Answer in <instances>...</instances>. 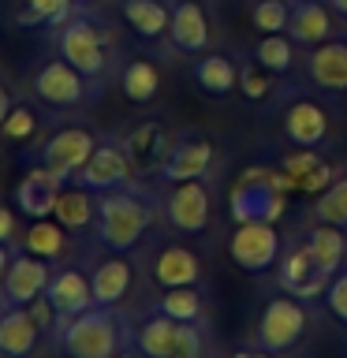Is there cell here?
<instances>
[{
	"label": "cell",
	"mask_w": 347,
	"mask_h": 358,
	"mask_svg": "<svg viewBox=\"0 0 347 358\" xmlns=\"http://www.w3.org/2000/svg\"><path fill=\"white\" fill-rule=\"evenodd\" d=\"M161 217V198L139 183L105 190L97 194V224H94V239L101 243V250L108 254H134L146 243V235L153 231V224Z\"/></svg>",
	"instance_id": "cell-1"
},
{
	"label": "cell",
	"mask_w": 347,
	"mask_h": 358,
	"mask_svg": "<svg viewBox=\"0 0 347 358\" xmlns=\"http://www.w3.org/2000/svg\"><path fill=\"white\" fill-rule=\"evenodd\" d=\"M131 343L134 332L120 306H90L78 317L60 321V332H56V347L67 358H116Z\"/></svg>",
	"instance_id": "cell-2"
},
{
	"label": "cell",
	"mask_w": 347,
	"mask_h": 358,
	"mask_svg": "<svg viewBox=\"0 0 347 358\" xmlns=\"http://www.w3.org/2000/svg\"><path fill=\"white\" fill-rule=\"evenodd\" d=\"M291 190H295V179H291L280 164H254L232 183L228 213H232L235 224H250V220L280 224Z\"/></svg>",
	"instance_id": "cell-3"
},
{
	"label": "cell",
	"mask_w": 347,
	"mask_h": 358,
	"mask_svg": "<svg viewBox=\"0 0 347 358\" xmlns=\"http://www.w3.org/2000/svg\"><path fill=\"white\" fill-rule=\"evenodd\" d=\"M56 56H64L71 67H78L90 83L105 86L112 67V34L105 30V22L97 15H90L86 8L71 11L60 27H56Z\"/></svg>",
	"instance_id": "cell-4"
},
{
	"label": "cell",
	"mask_w": 347,
	"mask_h": 358,
	"mask_svg": "<svg viewBox=\"0 0 347 358\" xmlns=\"http://www.w3.org/2000/svg\"><path fill=\"white\" fill-rule=\"evenodd\" d=\"M131 332H134V347L146 358H209L206 324H187L161 310H150L146 317L131 324Z\"/></svg>",
	"instance_id": "cell-5"
},
{
	"label": "cell",
	"mask_w": 347,
	"mask_h": 358,
	"mask_svg": "<svg viewBox=\"0 0 347 358\" xmlns=\"http://www.w3.org/2000/svg\"><path fill=\"white\" fill-rule=\"evenodd\" d=\"M30 90L41 105H49L56 112H75V108H90L94 101H101V90L105 86L90 83V78L78 71V67L67 64L64 56H52V60H45L38 71H34Z\"/></svg>",
	"instance_id": "cell-6"
},
{
	"label": "cell",
	"mask_w": 347,
	"mask_h": 358,
	"mask_svg": "<svg viewBox=\"0 0 347 358\" xmlns=\"http://www.w3.org/2000/svg\"><path fill=\"white\" fill-rule=\"evenodd\" d=\"M310 321H313L310 302H302L295 295H288V291H280V295H273L262 306V313H257V321H254V343L269 347V351L288 355V351H295L299 340L306 336Z\"/></svg>",
	"instance_id": "cell-7"
},
{
	"label": "cell",
	"mask_w": 347,
	"mask_h": 358,
	"mask_svg": "<svg viewBox=\"0 0 347 358\" xmlns=\"http://www.w3.org/2000/svg\"><path fill=\"white\" fill-rule=\"evenodd\" d=\"M161 217L176 235H206L213 220V187L206 179L161 183Z\"/></svg>",
	"instance_id": "cell-8"
},
{
	"label": "cell",
	"mask_w": 347,
	"mask_h": 358,
	"mask_svg": "<svg viewBox=\"0 0 347 358\" xmlns=\"http://www.w3.org/2000/svg\"><path fill=\"white\" fill-rule=\"evenodd\" d=\"M228 254L243 276H269V273H276V262L284 254V235L269 220L235 224V231L228 239Z\"/></svg>",
	"instance_id": "cell-9"
},
{
	"label": "cell",
	"mask_w": 347,
	"mask_h": 358,
	"mask_svg": "<svg viewBox=\"0 0 347 358\" xmlns=\"http://www.w3.org/2000/svg\"><path fill=\"white\" fill-rule=\"evenodd\" d=\"M329 273L318 265V257H313V250L306 246V239H291L284 243V254H280L276 262V287L288 291V295H295L302 302H318L325 299V287H329Z\"/></svg>",
	"instance_id": "cell-10"
},
{
	"label": "cell",
	"mask_w": 347,
	"mask_h": 358,
	"mask_svg": "<svg viewBox=\"0 0 347 358\" xmlns=\"http://www.w3.org/2000/svg\"><path fill=\"white\" fill-rule=\"evenodd\" d=\"M97 134L90 131V127H56L49 138L41 142V150H34L30 153V164H45L49 172H56L60 179H67L71 183L75 172L90 161V153L97 150Z\"/></svg>",
	"instance_id": "cell-11"
},
{
	"label": "cell",
	"mask_w": 347,
	"mask_h": 358,
	"mask_svg": "<svg viewBox=\"0 0 347 358\" xmlns=\"http://www.w3.org/2000/svg\"><path fill=\"white\" fill-rule=\"evenodd\" d=\"M71 183H83L86 190H94V194H105V190H120V187L139 183L131 157L120 145V134H105V138L97 142V150L90 153V161L75 172Z\"/></svg>",
	"instance_id": "cell-12"
},
{
	"label": "cell",
	"mask_w": 347,
	"mask_h": 358,
	"mask_svg": "<svg viewBox=\"0 0 347 358\" xmlns=\"http://www.w3.org/2000/svg\"><path fill=\"white\" fill-rule=\"evenodd\" d=\"M120 145L131 157L134 176L157 179L161 164L168 161V153H172L176 138H172V131L164 127V120H139V123H131L127 131H120Z\"/></svg>",
	"instance_id": "cell-13"
},
{
	"label": "cell",
	"mask_w": 347,
	"mask_h": 358,
	"mask_svg": "<svg viewBox=\"0 0 347 358\" xmlns=\"http://www.w3.org/2000/svg\"><path fill=\"white\" fill-rule=\"evenodd\" d=\"M49 276H52L49 262L19 246L15 257H11V265H8V273H4V280H0V306H30L38 295H45Z\"/></svg>",
	"instance_id": "cell-14"
},
{
	"label": "cell",
	"mask_w": 347,
	"mask_h": 358,
	"mask_svg": "<svg viewBox=\"0 0 347 358\" xmlns=\"http://www.w3.org/2000/svg\"><path fill=\"white\" fill-rule=\"evenodd\" d=\"M217 168V145L206 134H179L168 161L157 172V183H183V179H209Z\"/></svg>",
	"instance_id": "cell-15"
},
{
	"label": "cell",
	"mask_w": 347,
	"mask_h": 358,
	"mask_svg": "<svg viewBox=\"0 0 347 358\" xmlns=\"http://www.w3.org/2000/svg\"><path fill=\"white\" fill-rule=\"evenodd\" d=\"M150 276L157 287H194L206 280L201 257L187 243H161L150 257Z\"/></svg>",
	"instance_id": "cell-16"
},
{
	"label": "cell",
	"mask_w": 347,
	"mask_h": 358,
	"mask_svg": "<svg viewBox=\"0 0 347 358\" xmlns=\"http://www.w3.org/2000/svg\"><path fill=\"white\" fill-rule=\"evenodd\" d=\"M284 138L299 150H321L329 142V112L313 97H295L284 108Z\"/></svg>",
	"instance_id": "cell-17"
},
{
	"label": "cell",
	"mask_w": 347,
	"mask_h": 358,
	"mask_svg": "<svg viewBox=\"0 0 347 358\" xmlns=\"http://www.w3.org/2000/svg\"><path fill=\"white\" fill-rule=\"evenodd\" d=\"M213 41L209 15L198 0H176L172 4V22H168V45L183 56H201Z\"/></svg>",
	"instance_id": "cell-18"
},
{
	"label": "cell",
	"mask_w": 347,
	"mask_h": 358,
	"mask_svg": "<svg viewBox=\"0 0 347 358\" xmlns=\"http://www.w3.org/2000/svg\"><path fill=\"white\" fill-rule=\"evenodd\" d=\"M45 299L52 302V310L60 313V321L78 317L83 310L97 306V302H94V287H90V273H83L78 265L52 268L49 287H45Z\"/></svg>",
	"instance_id": "cell-19"
},
{
	"label": "cell",
	"mask_w": 347,
	"mask_h": 358,
	"mask_svg": "<svg viewBox=\"0 0 347 358\" xmlns=\"http://www.w3.org/2000/svg\"><path fill=\"white\" fill-rule=\"evenodd\" d=\"M67 179H60L56 172H49L45 164H30L22 179L15 183V209H22L30 220H41V217H52L56 209V198H60Z\"/></svg>",
	"instance_id": "cell-20"
},
{
	"label": "cell",
	"mask_w": 347,
	"mask_h": 358,
	"mask_svg": "<svg viewBox=\"0 0 347 358\" xmlns=\"http://www.w3.org/2000/svg\"><path fill=\"white\" fill-rule=\"evenodd\" d=\"M306 78L321 94H347V38H329L306 49Z\"/></svg>",
	"instance_id": "cell-21"
},
{
	"label": "cell",
	"mask_w": 347,
	"mask_h": 358,
	"mask_svg": "<svg viewBox=\"0 0 347 358\" xmlns=\"http://www.w3.org/2000/svg\"><path fill=\"white\" fill-rule=\"evenodd\" d=\"M134 284V265L131 254H108L90 268V287H94L97 306H120Z\"/></svg>",
	"instance_id": "cell-22"
},
{
	"label": "cell",
	"mask_w": 347,
	"mask_h": 358,
	"mask_svg": "<svg viewBox=\"0 0 347 358\" xmlns=\"http://www.w3.org/2000/svg\"><path fill=\"white\" fill-rule=\"evenodd\" d=\"M332 15H336V11H332L329 0H299V4H291L288 34L302 45V49H313V45L336 38Z\"/></svg>",
	"instance_id": "cell-23"
},
{
	"label": "cell",
	"mask_w": 347,
	"mask_h": 358,
	"mask_svg": "<svg viewBox=\"0 0 347 358\" xmlns=\"http://www.w3.org/2000/svg\"><path fill=\"white\" fill-rule=\"evenodd\" d=\"M190 75H194L201 94L217 97V101H224L232 90H239V64H235L228 52H201L198 60L190 64Z\"/></svg>",
	"instance_id": "cell-24"
},
{
	"label": "cell",
	"mask_w": 347,
	"mask_h": 358,
	"mask_svg": "<svg viewBox=\"0 0 347 358\" xmlns=\"http://www.w3.org/2000/svg\"><path fill=\"white\" fill-rule=\"evenodd\" d=\"M302 239H306V246L313 250V257H318V265L329 276L347 268V228L329 224V220H313L310 228L302 231Z\"/></svg>",
	"instance_id": "cell-25"
},
{
	"label": "cell",
	"mask_w": 347,
	"mask_h": 358,
	"mask_svg": "<svg viewBox=\"0 0 347 358\" xmlns=\"http://www.w3.org/2000/svg\"><path fill=\"white\" fill-rule=\"evenodd\" d=\"M38 340H41V329L27 306H0V351L15 358H30Z\"/></svg>",
	"instance_id": "cell-26"
},
{
	"label": "cell",
	"mask_w": 347,
	"mask_h": 358,
	"mask_svg": "<svg viewBox=\"0 0 347 358\" xmlns=\"http://www.w3.org/2000/svg\"><path fill=\"white\" fill-rule=\"evenodd\" d=\"M120 15L142 41H161L168 38L172 4L168 0H120Z\"/></svg>",
	"instance_id": "cell-27"
},
{
	"label": "cell",
	"mask_w": 347,
	"mask_h": 358,
	"mask_svg": "<svg viewBox=\"0 0 347 358\" xmlns=\"http://www.w3.org/2000/svg\"><path fill=\"white\" fill-rule=\"evenodd\" d=\"M52 217L60 220L67 231H94V224H97V194L86 190L83 183H64Z\"/></svg>",
	"instance_id": "cell-28"
},
{
	"label": "cell",
	"mask_w": 347,
	"mask_h": 358,
	"mask_svg": "<svg viewBox=\"0 0 347 358\" xmlns=\"http://www.w3.org/2000/svg\"><path fill=\"white\" fill-rule=\"evenodd\" d=\"M153 310H161L176 321H187V324H209L206 291H201V284H194V287H161V295L153 299Z\"/></svg>",
	"instance_id": "cell-29"
},
{
	"label": "cell",
	"mask_w": 347,
	"mask_h": 358,
	"mask_svg": "<svg viewBox=\"0 0 347 358\" xmlns=\"http://www.w3.org/2000/svg\"><path fill=\"white\" fill-rule=\"evenodd\" d=\"M120 90L131 105H150V101H157V94H161V71H157V64L146 60V56L127 60L120 67Z\"/></svg>",
	"instance_id": "cell-30"
},
{
	"label": "cell",
	"mask_w": 347,
	"mask_h": 358,
	"mask_svg": "<svg viewBox=\"0 0 347 358\" xmlns=\"http://www.w3.org/2000/svg\"><path fill=\"white\" fill-rule=\"evenodd\" d=\"M299 49H302V45L284 30V34H262L250 56L265 67V71H273L276 78H284V75H291L299 67Z\"/></svg>",
	"instance_id": "cell-31"
},
{
	"label": "cell",
	"mask_w": 347,
	"mask_h": 358,
	"mask_svg": "<svg viewBox=\"0 0 347 358\" xmlns=\"http://www.w3.org/2000/svg\"><path fill=\"white\" fill-rule=\"evenodd\" d=\"M67 231L56 217H41V220H30V228L22 231V250L45 257V262H60L64 250H67Z\"/></svg>",
	"instance_id": "cell-32"
},
{
	"label": "cell",
	"mask_w": 347,
	"mask_h": 358,
	"mask_svg": "<svg viewBox=\"0 0 347 358\" xmlns=\"http://www.w3.org/2000/svg\"><path fill=\"white\" fill-rule=\"evenodd\" d=\"M78 4L75 0H27V8L15 15L19 27H60V22L71 15Z\"/></svg>",
	"instance_id": "cell-33"
},
{
	"label": "cell",
	"mask_w": 347,
	"mask_h": 358,
	"mask_svg": "<svg viewBox=\"0 0 347 358\" xmlns=\"http://www.w3.org/2000/svg\"><path fill=\"white\" fill-rule=\"evenodd\" d=\"M239 94H243V101H250V105H262V101H269L276 94V75L265 71V67L250 56L246 64H239Z\"/></svg>",
	"instance_id": "cell-34"
},
{
	"label": "cell",
	"mask_w": 347,
	"mask_h": 358,
	"mask_svg": "<svg viewBox=\"0 0 347 358\" xmlns=\"http://www.w3.org/2000/svg\"><path fill=\"white\" fill-rule=\"evenodd\" d=\"M310 213H313V220H329V224H340V228H347V172L336 179L332 187L321 190Z\"/></svg>",
	"instance_id": "cell-35"
},
{
	"label": "cell",
	"mask_w": 347,
	"mask_h": 358,
	"mask_svg": "<svg viewBox=\"0 0 347 358\" xmlns=\"http://www.w3.org/2000/svg\"><path fill=\"white\" fill-rule=\"evenodd\" d=\"M291 22V0H254L250 27L257 34H284Z\"/></svg>",
	"instance_id": "cell-36"
},
{
	"label": "cell",
	"mask_w": 347,
	"mask_h": 358,
	"mask_svg": "<svg viewBox=\"0 0 347 358\" xmlns=\"http://www.w3.org/2000/svg\"><path fill=\"white\" fill-rule=\"evenodd\" d=\"M34 131H38V112H34L27 101H15V108L8 112L4 127H0V134H4L8 142H30Z\"/></svg>",
	"instance_id": "cell-37"
},
{
	"label": "cell",
	"mask_w": 347,
	"mask_h": 358,
	"mask_svg": "<svg viewBox=\"0 0 347 358\" xmlns=\"http://www.w3.org/2000/svg\"><path fill=\"white\" fill-rule=\"evenodd\" d=\"M321 161H325L321 150H299V145H295L291 153L280 157V168H284V172H288L291 179H295V190H299V183H302V179H306V176H310Z\"/></svg>",
	"instance_id": "cell-38"
},
{
	"label": "cell",
	"mask_w": 347,
	"mask_h": 358,
	"mask_svg": "<svg viewBox=\"0 0 347 358\" xmlns=\"http://www.w3.org/2000/svg\"><path fill=\"white\" fill-rule=\"evenodd\" d=\"M325 310L332 313L336 321H344L347 324V268H340L332 280H329V287H325Z\"/></svg>",
	"instance_id": "cell-39"
},
{
	"label": "cell",
	"mask_w": 347,
	"mask_h": 358,
	"mask_svg": "<svg viewBox=\"0 0 347 358\" xmlns=\"http://www.w3.org/2000/svg\"><path fill=\"white\" fill-rule=\"evenodd\" d=\"M340 176H344V172H340V168H336L332 161H321V164L313 168V172L299 183V190H306V194H321V190H325V187H332Z\"/></svg>",
	"instance_id": "cell-40"
},
{
	"label": "cell",
	"mask_w": 347,
	"mask_h": 358,
	"mask_svg": "<svg viewBox=\"0 0 347 358\" xmlns=\"http://www.w3.org/2000/svg\"><path fill=\"white\" fill-rule=\"evenodd\" d=\"M228 358H288V355H280V351H269V347H262V343H239V347H232L228 351Z\"/></svg>",
	"instance_id": "cell-41"
},
{
	"label": "cell",
	"mask_w": 347,
	"mask_h": 358,
	"mask_svg": "<svg viewBox=\"0 0 347 358\" xmlns=\"http://www.w3.org/2000/svg\"><path fill=\"white\" fill-rule=\"evenodd\" d=\"M15 231H19L15 213H11L8 206H0V243H11V246H15Z\"/></svg>",
	"instance_id": "cell-42"
},
{
	"label": "cell",
	"mask_w": 347,
	"mask_h": 358,
	"mask_svg": "<svg viewBox=\"0 0 347 358\" xmlns=\"http://www.w3.org/2000/svg\"><path fill=\"white\" fill-rule=\"evenodd\" d=\"M11 108H15V97H11V90L0 83V127H4V120H8Z\"/></svg>",
	"instance_id": "cell-43"
},
{
	"label": "cell",
	"mask_w": 347,
	"mask_h": 358,
	"mask_svg": "<svg viewBox=\"0 0 347 358\" xmlns=\"http://www.w3.org/2000/svg\"><path fill=\"white\" fill-rule=\"evenodd\" d=\"M15 250H19V243L11 246V243H0V280H4V273H8V265H11V257H15Z\"/></svg>",
	"instance_id": "cell-44"
},
{
	"label": "cell",
	"mask_w": 347,
	"mask_h": 358,
	"mask_svg": "<svg viewBox=\"0 0 347 358\" xmlns=\"http://www.w3.org/2000/svg\"><path fill=\"white\" fill-rule=\"evenodd\" d=\"M116 358H146V355H142V351H139V347H134V343H131V347H123V351H120Z\"/></svg>",
	"instance_id": "cell-45"
},
{
	"label": "cell",
	"mask_w": 347,
	"mask_h": 358,
	"mask_svg": "<svg viewBox=\"0 0 347 358\" xmlns=\"http://www.w3.org/2000/svg\"><path fill=\"white\" fill-rule=\"evenodd\" d=\"M329 4H332V11H336L340 19H347V0H329Z\"/></svg>",
	"instance_id": "cell-46"
},
{
	"label": "cell",
	"mask_w": 347,
	"mask_h": 358,
	"mask_svg": "<svg viewBox=\"0 0 347 358\" xmlns=\"http://www.w3.org/2000/svg\"><path fill=\"white\" fill-rule=\"evenodd\" d=\"M75 4H78V8H90V4H97V0H75Z\"/></svg>",
	"instance_id": "cell-47"
},
{
	"label": "cell",
	"mask_w": 347,
	"mask_h": 358,
	"mask_svg": "<svg viewBox=\"0 0 347 358\" xmlns=\"http://www.w3.org/2000/svg\"><path fill=\"white\" fill-rule=\"evenodd\" d=\"M0 358H15V355H8V351H0Z\"/></svg>",
	"instance_id": "cell-48"
},
{
	"label": "cell",
	"mask_w": 347,
	"mask_h": 358,
	"mask_svg": "<svg viewBox=\"0 0 347 358\" xmlns=\"http://www.w3.org/2000/svg\"><path fill=\"white\" fill-rule=\"evenodd\" d=\"M291 4H299V0H291Z\"/></svg>",
	"instance_id": "cell-49"
}]
</instances>
